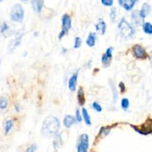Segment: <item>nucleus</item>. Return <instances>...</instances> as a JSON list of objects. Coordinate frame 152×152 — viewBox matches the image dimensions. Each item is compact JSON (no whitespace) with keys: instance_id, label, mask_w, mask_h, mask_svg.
Instances as JSON below:
<instances>
[{"instance_id":"30","label":"nucleus","mask_w":152,"mask_h":152,"mask_svg":"<svg viewBox=\"0 0 152 152\" xmlns=\"http://www.w3.org/2000/svg\"><path fill=\"white\" fill-rule=\"evenodd\" d=\"M92 108L94 111H96V112L98 113H100L102 111V108L101 106V105L99 103H98L97 102H94L92 103Z\"/></svg>"},{"instance_id":"23","label":"nucleus","mask_w":152,"mask_h":152,"mask_svg":"<svg viewBox=\"0 0 152 152\" xmlns=\"http://www.w3.org/2000/svg\"><path fill=\"white\" fill-rule=\"evenodd\" d=\"M111 129H112V126H103L99 130V134H98V136L100 137H106L107 135H108V134L111 132Z\"/></svg>"},{"instance_id":"36","label":"nucleus","mask_w":152,"mask_h":152,"mask_svg":"<svg viewBox=\"0 0 152 152\" xmlns=\"http://www.w3.org/2000/svg\"><path fill=\"white\" fill-rule=\"evenodd\" d=\"M67 50H67L65 48H64V47L62 48V53H65L67 52Z\"/></svg>"},{"instance_id":"13","label":"nucleus","mask_w":152,"mask_h":152,"mask_svg":"<svg viewBox=\"0 0 152 152\" xmlns=\"http://www.w3.org/2000/svg\"><path fill=\"white\" fill-rule=\"evenodd\" d=\"M77 123L75 117L70 114H67L65 116L63 119V125L66 129H71V126H74Z\"/></svg>"},{"instance_id":"33","label":"nucleus","mask_w":152,"mask_h":152,"mask_svg":"<svg viewBox=\"0 0 152 152\" xmlns=\"http://www.w3.org/2000/svg\"><path fill=\"white\" fill-rule=\"evenodd\" d=\"M101 2L103 5L107 6V7H111L113 5L114 0H101Z\"/></svg>"},{"instance_id":"34","label":"nucleus","mask_w":152,"mask_h":152,"mask_svg":"<svg viewBox=\"0 0 152 152\" xmlns=\"http://www.w3.org/2000/svg\"><path fill=\"white\" fill-rule=\"evenodd\" d=\"M118 86H119V88H120V91H121V93H124V92L126 91V85L124 84V83L120 82V83H119Z\"/></svg>"},{"instance_id":"7","label":"nucleus","mask_w":152,"mask_h":152,"mask_svg":"<svg viewBox=\"0 0 152 152\" xmlns=\"http://www.w3.org/2000/svg\"><path fill=\"white\" fill-rule=\"evenodd\" d=\"M132 53H133L134 56L137 59H145L148 56L145 48L139 44L134 45L132 47Z\"/></svg>"},{"instance_id":"15","label":"nucleus","mask_w":152,"mask_h":152,"mask_svg":"<svg viewBox=\"0 0 152 152\" xmlns=\"http://www.w3.org/2000/svg\"><path fill=\"white\" fill-rule=\"evenodd\" d=\"M43 4H44V0H32L31 1L32 8L36 13H40L42 11Z\"/></svg>"},{"instance_id":"21","label":"nucleus","mask_w":152,"mask_h":152,"mask_svg":"<svg viewBox=\"0 0 152 152\" xmlns=\"http://www.w3.org/2000/svg\"><path fill=\"white\" fill-rule=\"evenodd\" d=\"M62 136H61L60 134H57L56 136L54 137V140H53V146L55 149H57V148H59L62 145Z\"/></svg>"},{"instance_id":"5","label":"nucleus","mask_w":152,"mask_h":152,"mask_svg":"<svg viewBox=\"0 0 152 152\" xmlns=\"http://www.w3.org/2000/svg\"><path fill=\"white\" fill-rule=\"evenodd\" d=\"M131 127L142 135H148L152 134V120H148L145 123L140 126L130 125Z\"/></svg>"},{"instance_id":"16","label":"nucleus","mask_w":152,"mask_h":152,"mask_svg":"<svg viewBox=\"0 0 152 152\" xmlns=\"http://www.w3.org/2000/svg\"><path fill=\"white\" fill-rule=\"evenodd\" d=\"M77 99L80 106H83L85 105V103H86V95H85L84 89L83 87L79 88L78 91H77Z\"/></svg>"},{"instance_id":"35","label":"nucleus","mask_w":152,"mask_h":152,"mask_svg":"<svg viewBox=\"0 0 152 152\" xmlns=\"http://www.w3.org/2000/svg\"><path fill=\"white\" fill-rule=\"evenodd\" d=\"M14 108H15V111H16V112H18V113H19V111H20V110H21V106H20V105H19V103H16V104H15V106H14Z\"/></svg>"},{"instance_id":"11","label":"nucleus","mask_w":152,"mask_h":152,"mask_svg":"<svg viewBox=\"0 0 152 152\" xmlns=\"http://www.w3.org/2000/svg\"><path fill=\"white\" fill-rule=\"evenodd\" d=\"M23 33H19V34H17V35L16 34L15 38L13 40H11L10 42V43H9V49H10V51L14 50L16 48H17L21 44V42H22V38H23Z\"/></svg>"},{"instance_id":"14","label":"nucleus","mask_w":152,"mask_h":152,"mask_svg":"<svg viewBox=\"0 0 152 152\" xmlns=\"http://www.w3.org/2000/svg\"><path fill=\"white\" fill-rule=\"evenodd\" d=\"M140 11V15L141 18L143 19H145V18L148 15L150 14L151 11V7L148 3L145 2L142 5V7H141V10H139Z\"/></svg>"},{"instance_id":"4","label":"nucleus","mask_w":152,"mask_h":152,"mask_svg":"<svg viewBox=\"0 0 152 152\" xmlns=\"http://www.w3.org/2000/svg\"><path fill=\"white\" fill-rule=\"evenodd\" d=\"M71 26H72V22H71V16L67 13H65L62 16V30L58 35L59 40H62V39L68 34V31L71 29Z\"/></svg>"},{"instance_id":"18","label":"nucleus","mask_w":152,"mask_h":152,"mask_svg":"<svg viewBox=\"0 0 152 152\" xmlns=\"http://www.w3.org/2000/svg\"><path fill=\"white\" fill-rule=\"evenodd\" d=\"M96 34L94 32H90L89 33L88 38L86 39V43L88 47L93 48L96 45Z\"/></svg>"},{"instance_id":"29","label":"nucleus","mask_w":152,"mask_h":152,"mask_svg":"<svg viewBox=\"0 0 152 152\" xmlns=\"http://www.w3.org/2000/svg\"><path fill=\"white\" fill-rule=\"evenodd\" d=\"M82 43H83V41H82V39L80 38V37H76L75 39H74V48L75 49H78L81 47Z\"/></svg>"},{"instance_id":"19","label":"nucleus","mask_w":152,"mask_h":152,"mask_svg":"<svg viewBox=\"0 0 152 152\" xmlns=\"http://www.w3.org/2000/svg\"><path fill=\"white\" fill-rule=\"evenodd\" d=\"M109 85L111 87V93H112V97H113V102L114 103H116L118 100V92H117V88L116 86L114 85V82L112 80L109 79Z\"/></svg>"},{"instance_id":"27","label":"nucleus","mask_w":152,"mask_h":152,"mask_svg":"<svg viewBox=\"0 0 152 152\" xmlns=\"http://www.w3.org/2000/svg\"><path fill=\"white\" fill-rule=\"evenodd\" d=\"M110 19L112 22H116V19H117V8L116 7H111V11H110Z\"/></svg>"},{"instance_id":"17","label":"nucleus","mask_w":152,"mask_h":152,"mask_svg":"<svg viewBox=\"0 0 152 152\" xmlns=\"http://www.w3.org/2000/svg\"><path fill=\"white\" fill-rule=\"evenodd\" d=\"M95 28L96 32L100 34L101 35H104L106 31V23L103 19H99V22L95 25Z\"/></svg>"},{"instance_id":"37","label":"nucleus","mask_w":152,"mask_h":152,"mask_svg":"<svg viewBox=\"0 0 152 152\" xmlns=\"http://www.w3.org/2000/svg\"><path fill=\"white\" fill-rule=\"evenodd\" d=\"M151 58H150V60H151V62H152V50L151 51Z\"/></svg>"},{"instance_id":"8","label":"nucleus","mask_w":152,"mask_h":152,"mask_svg":"<svg viewBox=\"0 0 152 152\" xmlns=\"http://www.w3.org/2000/svg\"><path fill=\"white\" fill-rule=\"evenodd\" d=\"M113 50H114V48L109 47L106 49L105 53L102 55L101 57V62H102V65L105 68H108L111 65V60H112L113 57Z\"/></svg>"},{"instance_id":"39","label":"nucleus","mask_w":152,"mask_h":152,"mask_svg":"<svg viewBox=\"0 0 152 152\" xmlns=\"http://www.w3.org/2000/svg\"><path fill=\"white\" fill-rule=\"evenodd\" d=\"M0 68H1V59H0Z\"/></svg>"},{"instance_id":"3","label":"nucleus","mask_w":152,"mask_h":152,"mask_svg":"<svg viewBox=\"0 0 152 152\" xmlns=\"http://www.w3.org/2000/svg\"><path fill=\"white\" fill-rule=\"evenodd\" d=\"M10 17L13 22H22L24 19V9L20 4H15L11 7Z\"/></svg>"},{"instance_id":"40","label":"nucleus","mask_w":152,"mask_h":152,"mask_svg":"<svg viewBox=\"0 0 152 152\" xmlns=\"http://www.w3.org/2000/svg\"><path fill=\"white\" fill-rule=\"evenodd\" d=\"M1 1H2V0H0V2H1Z\"/></svg>"},{"instance_id":"25","label":"nucleus","mask_w":152,"mask_h":152,"mask_svg":"<svg viewBox=\"0 0 152 152\" xmlns=\"http://www.w3.org/2000/svg\"><path fill=\"white\" fill-rule=\"evenodd\" d=\"M8 100L4 96H0V109L4 110L7 108Z\"/></svg>"},{"instance_id":"6","label":"nucleus","mask_w":152,"mask_h":152,"mask_svg":"<svg viewBox=\"0 0 152 152\" xmlns=\"http://www.w3.org/2000/svg\"><path fill=\"white\" fill-rule=\"evenodd\" d=\"M89 148V136L87 134H82L78 138L77 144V152H88Z\"/></svg>"},{"instance_id":"38","label":"nucleus","mask_w":152,"mask_h":152,"mask_svg":"<svg viewBox=\"0 0 152 152\" xmlns=\"http://www.w3.org/2000/svg\"><path fill=\"white\" fill-rule=\"evenodd\" d=\"M22 1H28V0H22Z\"/></svg>"},{"instance_id":"2","label":"nucleus","mask_w":152,"mask_h":152,"mask_svg":"<svg viewBox=\"0 0 152 152\" xmlns=\"http://www.w3.org/2000/svg\"><path fill=\"white\" fill-rule=\"evenodd\" d=\"M118 29L120 34L124 39H130L135 34V30L131 24L127 22L125 18H122L118 24Z\"/></svg>"},{"instance_id":"10","label":"nucleus","mask_w":152,"mask_h":152,"mask_svg":"<svg viewBox=\"0 0 152 152\" xmlns=\"http://www.w3.org/2000/svg\"><path fill=\"white\" fill-rule=\"evenodd\" d=\"M80 71L77 70V72L74 73L72 76L71 77V78L68 80V88L71 91H76V89H77V80H78V75Z\"/></svg>"},{"instance_id":"28","label":"nucleus","mask_w":152,"mask_h":152,"mask_svg":"<svg viewBox=\"0 0 152 152\" xmlns=\"http://www.w3.org/2000/svg\"><path fill=\"white\" fill-rule=\"evenodd\" d=\"M9 31V26L6 22H3L0 26V33L3 35H5L6 33Z\"/></svg>"},{"instance_id":"26","label":"nucleus","mask_w":152,"mask_h":152,"mask_svg":"<svg viewBox=\"0 0 152 152\" xmlns=\"http://www.w3.org/2000/svg\"><path fill=\"white\" fill-rule=\"evenodd\" d=\"M129 105H130V102H129V99L128 98H123L121 100V108L125 111H126V110L129 109Z\"/></svg>"},{"instance_id":"22","label":"nucleus","mask_w":152,"mask_h":152,"mask_svg":"<svg viewBox=\"0 0 152 152\" xmlns=\"http://www.w3.org/2000/svg\"><path fill=\"white\" fill-rule=\"evenodd\" d=\"M13 126H14V122L13 120H6L5 123L4 124V132L5 134H7L9 132L11 131L13 129Z\"/></svg>"},{"instance_id":"20","label":"nucleus","mask_w":152,"mask_h":152,"mask_svg":"<svg viewBox=\"0 0 152 152\" xmlns=\"http://www.w3.org/2000/svg\"><path fill=\"white\" fill-rule=\"evenodd\" d=\"M82 117H83V119L84 120L85 123L87 126H91V119L90 115H89L88 111L86 108H82Z\"/></svg>"},{"instance_id":"31","label":"nucleus","mask_w":152,"mask_h":152,"mask_svg":"<svg viewBox=\"0 0 152 152\" xmlns=\"http://www.w3.org/2000/svg\"><path fill=\"white\" fill-rule=\"evenodd\" d=\"M75 119L77 120V123H81L83 120V117H82V114L80 112V110L79 108L76 109L75 112Z\"/></svg>"},{"instance_id":"24","label":"nucleus","mask_w":152,"mask_h":152,"mask_svg":"<svg viewBox=\"0 0 152 152\" xmlns=\"http://www.w3.org/2000/svg\"><path fill=\"white\" fill-rule=\"evenodd\" d=\"M142 30L146 34L152 35V24L148 22H144L142 24Z\"/></svg>"},{"instance_id":"9","label":"nucleus","mask_w":152,"mask_h":152,"mask_svg":"<svg viewBox=\"0 0 152 152\" xmlns=\"http://www.w3.org/2000/svg\"><path fill=\"white\" fill-rule=\"evenodd\" d=\"M132 22L134 26H140L144 23V19L140 15L139 10H134L132 13Z\"/></svg>"},{"instance_id":"12","label":"nucleus","mask_w":152,"mask_h":152,"mask_svg":"<svg viewBox=\"0 0 152 152\" xmlns=\"http://www.w3.org/2000/svg\"><path fill=\"white\" fill-rule=\"evenodd\" d=\"M139 0H118L119 4L127 11L132 10Z\"/></svg>"},{"instance_id":"32","label":"nucleus","mask_w":152,"mask_h":152,"mask_svg":"<svg viewBox=\"0 0 152 152\" xmlns=\"http://www.w3.org/2000/svg\"><path fill=\"white\" fill-rule=\"evenodd\" d=\"M37 150V144H31L29 147L27 148L25 150V152H35Z\"/></svg>"},{"instance_id":"1","label":"nucleus","mask_w":152,"mask_h":152,"mask_svg":"<svg viewBox=\"0 0 152 152\" xmlns=\"http://www.w3.org/2000/svg\"><path fill=\"white\" fill-rule=\"evenodd\" d=\"M60 129V122L54 116H48L44 120L41 129V134L44 137H51L59 133Z\"/></svg>"}]
</instances>
